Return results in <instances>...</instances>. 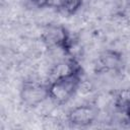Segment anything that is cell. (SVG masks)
Instances as JSON below:
<instances>
[{
	"mask_svg": "<svg viewBox=\"0 0 130 130\" xmlns=\"http://www.w3.org/2000/svg\"><path fill=\"white\" fill-rule=\"evenodd\" d=\"M99 110L90 104L76 106L67 113V121L76 127H87L91 125L98 118Z\"/></svg>",
	"mask_w": 130,
	"mask_h": 130,
	"instance_id": "cell-4",
	"label": "cell"
},
{
	"mask_svg": "<svg viewBox=\"0 0 130 130\" xmlns=\"http://www.w3.org/2000/svg\"><path fill=\"white\" fill-rule=\"evenodd\" d=\"M123 113L125 114V116H126L127 120L130 122V101H129V102H128V104L126 105V107H125V109H124Z\"/></svg>",
	"mask_w": 130,
	"mask_h": 130,
	"instance_id": "cell-8",
	"label": "cell"
},
{
	"mask_svg": "<svg viewBox=\"0 0 130 130\" xmlns=\"http://www.w3.org/2000/svg\"><path fill=\"white\" fill-rule=\"evenodd\" d=\"M81 84V71L60 77L47 83L51 102L57 106L67 104L77 92Z\"/></svg>",
	"mask_w": 130,
	"mask_h": 130,
	"instance_id": "cell-1",
	"label": "cell"
},
{
	"mask_svg": "<svg viewBox=\"0 0 130 130\" xmlns=\"http://www.w3.org/2000/svg\"><path fill=\"white\" fill-rule=\"evenodd\" d=\"M42 42L49 49H58L68 54L71 49V39L68 30L63 25L50 24L48 25L42 36Z\"/></svg>",
	"mask_w": 130,
	"mask_h": 130,
	"instance_id": "cell-2",
	"label": "cell"
},
{
	"mask_svg": "<svg viewBox=\"0 0 130 130\" xmlns=\"http://www.w3.org/2000/svg\"><path fill=\"white\" fill-rule=\"evenodd\" d=\"M82 2V0H59L58 8L68 15H73L81 8Z\"/></svg>",
	"mask_w": 130,
	"mask_h": 130,
	"instance_id": "cell-7",
	"label": "cell"
},
{
	"mask_svg": "<svg viewBox=\"0 0 130 130\" xmlns=\"http://www.w3.org/2000/svg\"><path fill=\"white\" fill-rule=\"evenodd\" d=\"M99 64L104 71L119 72L124 65L122 54L114 50H106L99 57Z\"/></svg>",
	"mask_w": 130,
	"mask_h": 130,
	"instance_id": "cell-6",
	"label": "cell"
},
{
	"mask_svg": "<svg viewBox=\"0 0 130 130\" xmlns=\"http://www.w3.org/2000/svg\"><path fill=\"white\" fill-rule=\"evenodd\" d=\"M81 71V68L79 64L76 62L73 58H68L65 60L58 61L55 65L52 66V68L49 71L48 74V82L53 81L55 79H58L60 77H64L67 75H70L74 72Z\"/></svg>",
	"mask_w": 130,
	"mask_h": 130,
	"instance_id": "cell-5",
	"label": "cell"
},
{
	"mask_svg": "<svg viewBox=\"0 0 130 130\" xmlns=\"http://www.w3.org/2000/svg\"><path fill=\"white\" fill-rule=\"evenodd\" d=\"M49 99L47 84L38 81H24L20 89L21 103L28 108H36Z\"/></svg>",
	"mask_w": 130,
	"mask_h": 130,
	"instance_id": "cell-3",
	"label": "cell"
}]
</instances>
